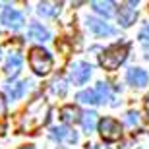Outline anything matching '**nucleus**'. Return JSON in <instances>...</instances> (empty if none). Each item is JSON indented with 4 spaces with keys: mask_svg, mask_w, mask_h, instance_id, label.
Wrapping results in <instances>:
<instances>
[{
    "mask_svg": "<svg viewBox=\"0 0 149 149\" xmlns=\"http://www.w3.org/2000/svg\"><path fill=\"white\" fill-rule=\"evenodd\" d=\"M147 111H149V95H147Z\"/></svg>",
    "mask_w": 149,
    "mask_h": 149,
    "instance_id": "25",
    "label": "nucleus"
},
{
    "mask_svg": "<svg viewBox=\"0 0 149 149\" xmlns=\"http://www.w3.org/2000/svg\"><path fill=\"white\" fill-rule=\"evenodd\" d=\"M128 56V47L126 45H114L111 49H107L101 54V66L105 70H116Z\"/></svg>",
    "mask_w": 149,
    "mask_h": 149,
    "instance_id": "2",
    "label": "nucleus"
},
{
    "mask_svg": "<svg viewBox=\"0 0 149 149\" xmlns=\"http://www.w3.org/2000/svg\"><path fill=\"white\" fill-rule=\"evenodd\" d=\"M22 64H23L22 54L12 52V54H8V58H6V68H4V72L8 74V76L16 77L17 74H19V70H22Z\"/></svg>",
    "mask_w": 149,
    "mask_h": 149,
    "instance_id": "9",
    "label": "nucleus"
},
{
    "mask_svg": "<svg viewBox=\"0 0 149 149\" xmlns=\"http://www.w3.org/2000/svg\"><path fill=\"white\" fill-rule=\"evenodd\" d=\"M29 64H31V70L39 76H45V74L50 72L52 68V58L45 49H31L29 52Z\"/></svg>",
    "mask_w": 149,
    "mask_h": 149,
    "instance_id": "3",
    "label": "nucleus"
},
{
    "mask_svg": "<svg viewBox=\"0 0 149 149\" xmlns=\"http://www.w3.org/2000/svg\"><path fill=\"white\" fill-rule=\"evenodd\" d=\"M49 122V103L39 97L31 105L27 107L25 116H23V130L25 132H35L41 126H45Z\"/></svg>",
    "mask_w": 149,
    "mask_h": 149,
    "instance_id": "1",
    "label": "nucleus"
},
{
    "mask_svg": "<svg viewBox=\"0 0 149 149\" xmlns=\"http://www.w3.org/2000/svg\"><path fill=\"white\" fill-rule=\"evenodd\" d=\"M50 138L56 139V141H70V143H76L77 141V134L70 132L66 126H56V128H52Z\"/></svg>",
    "mask_w": 149,
    "mask_h": 149,
    "instance_id": "10",
    "label": "nucleus"
},
{
    "mask_svg": "<svg viewBox=\"0 0 149 149\" xmlns=\"http://www.w3.org/2000/svg\"><path fill=\"white\" fill-rule=\"evenodd\" d=\"M89 76H91V66H89L87 62H74L72 64V70H70V77H72V81L76 83V85H83V83L89 79Z\"/></svg>",
    "mask_w": 149,
    "mask_h": 149,
    "instance_id": "5",
    "label": "nucleus"
},
{
    "mask_svg": "<svg viewBox=\"0 0 149 149\" xmlns=\"http://www.w3.org/2000/svg\"><path fill=\"white\" fill-rule=\"evenodd\" d=\"M99 132L105 141H118L122 136V128L114 118H103L99 124Z\"/></svg>",
    "mask_w": 149,
    "mask_h": 149,
    "instance_id": "4",
    "label": "nucleus"
},
{
    "mask_svg": "<svg viewBox=\"0 0 149 149\" xmlns=\"http://www.w3.org/2000/svg\"><path fill=\"white\" fill-rule=\"evenodd\" d=\"M60 2H41L39 4V14L45 17H54L60 12Z\"/></svg>",
    "mask_w": 149,
    "mask_h": 149,
    "instance_id": "14",
    "label": "nucleus"
},
{
    "mask_svg": "<svg viewBox=\"0 0 149 149\" xmlns=\"http://www.w3.org/2000/svg\"><path fill=\"white\" fill-rule=\"evenodd\" d=\"M93 91H95V97H97V103H109V101H112V93L105 81H99Z\"/></svg>",
    "mask_w": 149,
    "mask_h": 149,
    "instance_id": "15",
    "label": "nucleus"
},
{
    "mask_svg": "<svg viewBox=\"0 0 149 149\" xmlns=\"http://www.w3.org/2000/svg\"><path fill=\"white\" fill-rule=\"evenodd\" d=\"M2 23L10 29H19L23 25V14L14 10V8H6L2 14Z\"/></svg>",
    "mask_w": 149,
    "mask_h": 149,
    "instance_id": "6",
    "label": "nucleus"
},
{
    "mask_svg": "<svg viewBox=\"0 0 149 149\" xmlns=\"http://www.w3.org/2000/svg\"><path fill=\"white\" fill-rule=\"evenodd\" d=\"M60 118L66 122V124H74V122L79 120V111H77L74 105H68L60 111Z\"/></svg>",
    "mask_w": 149,
    "mask_h": 149,
    "instance_id": "17",
    "label": "nucleus"
},
{
    "mask_svg": "<svg viewBox=\"0 0 149 149\" xmlns=\"http://www.w3.org/2000/svg\"><path fill=\"white\" fill-rule=\"evenodd\" d=\"M0 54H2V50H0Z\"/></svg>",
    "mask_w": 149,
    "mask_h": 149,
    "instance_id": "26",
    "label": "nucleus"
},
{
    "mask_svg": "<svg viewBox=\"0 0 149 149\" xmlns=\"http://www.w3.org/2000/svg\"><path fill=\"white\" fill-rule=\"evenodd\" d=\"M139 39H141L143 43H149V25H145V27L141 29V33H139Z\"/></svg>",
    "mask_w": 149,
    "mask_h": 149,
    "instance_id": "22",
    "label": "nucleus"
},
{
    "mask_svg": "<svg viewBox=\"0 0 149 149\" xmlns=\"http://www.w3.org/2000/svg\"><path fill=\"white\" fill-rule=\"evenodd\" d=\"M126 124L130 128H134V126H138L139 124V112H134V111H130L126 114Z\"/></svg>",
    "mask_w": 149,
    "mask_h": 149,
    "instance_id": "21",
    "label": "nucleus"
},
{
    "mask_svg": "<svg viewBox=\"0 0 149 149\" xmlns=\"http://www.w3.org/2000/svg\"><path fill=\"white\" fill-rule=\"evenodd\" d=\"M136 17H138V12L130 8V6H120V10H118V23H120L122 27H130L134 22H136Z\"/></svg>",
    "mask_w": 149,
    "mask_h": 149,
    "instance_id": "12",
    "label": "nucleus"
},
{
    "mask_svg": "<svg viewBox=\"0 0 149 149\" xmlns=\"http://www.w3.org/2000/svg\"><path fill=\"white\" fill-rule=\"evenodd\" d=\"M25 89H27V81L6 83V93H8V97H10L12 101H16V99H19V97H23Z\"/></svg>",
    "mask_w": 149,
    "mask_h": 149,
    "instance_id": "13",
    "label": "nucleus"
},
{
    "mask_svg": "<svg viewBox=\"0 0 149 149\" xmlns=\"http://www.w3.org/2000/svg\"><path fill=\"white\" fill-rule=\"evenodd\" d=\"M91 6H93V10L97 12V14H101V16H105V17H111L112 14H114V4H112V2L95 0V2H91Z\"/></svg>",
    "mask_w": 149,
    "mask_h": 149,
    "instance_id": "16",
    "label": "nucleus"
},
{
    "mask_svg": "<svg viewBox=\"0 0 149 149\" xmlns=\"http://www.w3.org/2000/svg\"><path fill=\"white\" fill-rule=\"evenodd\" d=\"M81 124H83V130L85 132H93L95 124H97V114L95 112H85V114H81Z\"/></svg>",
    "mask_w": 149,
    "mask_h": 149,
    "instance_id": "18",
    "label": "nucleus"
},
{
    "mask_svg": "<svg viewBox=\"0 0 149 149\" xmlns=\"http://www.w3.org/2000/svg\"><path fill=\"white\" fill-rule=\"evenodd\" d=\"M27 37L33 39V41H41V43H45V41H49L50 39V33L49 29L43 27L41 23H31L27 27Z\"/></svg>",
    "mask_w": 149,
    "mask_h": 149,
    "instance_id": "11",
    "label": "nucleus"
},
{
    "mask_svg": "<svg viewBox=\"0 0 149 149\" xmlns=\"http://www.w3.org/2000/svg\"><path fill=\"white\" fill-rule=\"evenodd\" d=\"M77 101L83 103V105H97V97H95L93 89H85V91H79L77 93Z\"/></svg>",
    "mask_w": 149,
    "mask_h": 149,
    "instance_id": "19",
    "label": "nucleus"
},
{
    "mask_svg": "<svg viewBox=\"0 0 149 149\" xmlns=\"http://www.w3.org/2000/svg\"><path fill=\"white\" fill-rule=\"evenodd\" d=\"M128 81L134 87H145L149 81V76L141 68H132V70H128Z\"/></svg>",
    "mask_w": 149,
    "mask_h": 149,
    "instance_id": "8",
    "label": "nucleus"
},
{
    "mask_svg": "<svg viewBox=\"0 0 149 149\" xmlns=\"http://www.w3.org/2000/svg\"><path fill=\"white\" fill-rule=\"evenodd\" d=\"M22 149H33V147H31V145H23Z\"/></svg>",
    "mask_w": 149,
    "mask_h": 149,
    "instance_id": "24",
    "label": "nucleus"
},
{
    "mask_svg": "<svg viewBox=\"0 0 149 149\" xmlns=\"http://www.w3.org/2000/svg\"><path fill=\"white\" fill-rule=\"evenodd\" d=\"M2 112H6V103H4V97L0 95V114Z\"/></svg>",
    "mask_w": 149,
    "mask_h": 149,
    "instance_id": "23",
    "label": "nucleus"
},
{
    "mask_svg": "<svg viewBox=\"0 0 149 149\" xmlns=\"http://www.w3.org/2000/svg\"><path fill=\"white\" fill-rule=\"evenodd\" d=\"M50 89H52V91H54L56 95H66V91H68V85H66V81H64V77H54V79H52V83H50Z\"/></svg>",
    "mask_w": 149,
    "mask_h": 149,
    "instance_id": "20",
    "label": "nucleus"
},
{
    "mask_svg": "<svg viewBox=\"0 0 149 149\" xmlns=\"http://www.w3.org/2000/svg\"><path fill=\"white\" fill-rule=\"evenodd\" d=\"M87 27L91 33H95L97 37H107V35H114V29L109 25V23L101 22V19H95V17H87Z\"/></svg>",
    "mask_w": 149,
    "mask_h": 149,
    "instance_id": "7",
    "label": "nucleus"
}]
</instances>
